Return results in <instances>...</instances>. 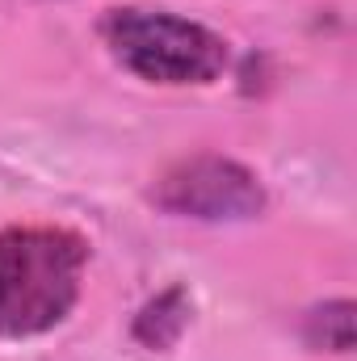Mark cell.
<instances>
[{"label": "cell", "mask_w": 357, "mask_h": 361, "mask_svg": "<svg viewBox=\"0 0 357 361\" xmlns=\"http://www.w3.org/2000/svg\"><path fill=\"white\" fill-rule=\"evenodd\" d=\"M89 240L72 227L25 223L0 231V341L55 332L80 302Z\"/></svg>", "instance_id": "cell-1"}, {"label": "cell", "mask_w": 357, "mask_h": 361, "mask_svg": "<svg viewBox=\"0 0 357 361\" xmlns=\"http://www.w3.org/2000/svg\"><path fill=\"white\" fill-rule=\"evenodd\" d=\"M185 328H189V294H185V286H169L139 311L135 341L147 349H173Z\"/></svg>", "instance_id": "cell-4"}, {"label": "cell", "mask_w": 357, "mask_h": 361, "mask_svg": "<svg viewBox=\"0 0 357 361\" xmlns=\"http://www.w3.org/2000/svg\"><path fill=\"white\" fill-rule=\"evenodd\" d=\"M303 341L320 353H349L353 349V302L332 298V302L315 307L303 324Z\"/></svg>", "instance_id": "cell-5"}, {"label": "cell", "mask_w": 357, "mask_h": 361, "mask_svg": "<svg viewBox=\"0 0 357 361\" xmlns=\"http://www.w3.org/2000/svg\"><path fill=\"white\" fill-rule=\"evenodd\" d=\"M152 202L177 219L198 223H248L265 210V185L253 169L227 156H189L156 180Z\"/></svg>", "instance_id": "cell-3"}, {"label": "cell", "mask_w": 357, "mask_h": 361, "mask_svg": "<svg viewBox=\"0 0 357 361\" xmlns=\"http://www.w3.org/2000/svg\"><path fill=\"white\" fill-rule=\"evenodd\" d=\"M101 42L114 63L160 89H202L227 72V42L202 21L164 8H109Z\"/></svg>", "instance_id": "cell-2"}]
</instances>
